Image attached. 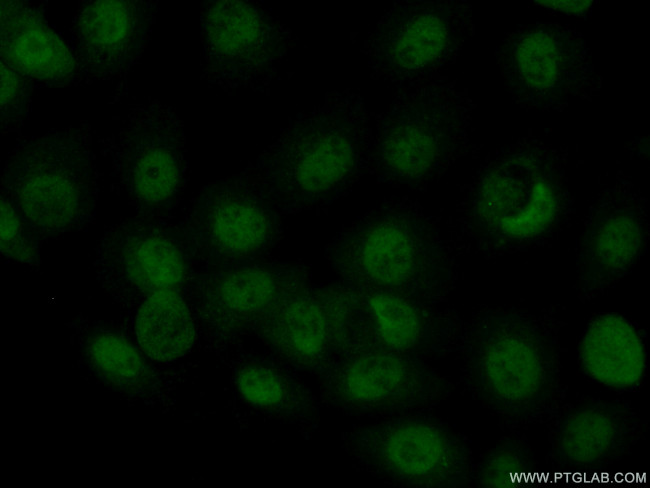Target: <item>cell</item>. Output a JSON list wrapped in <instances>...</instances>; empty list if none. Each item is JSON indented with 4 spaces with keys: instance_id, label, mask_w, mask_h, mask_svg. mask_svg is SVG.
Listing matches in <instances>:
<instances>
[{
    "instance_id": "cell-5",
    "label": "cell",
    "mask_w": 650,
    "mask_h": 488,
    "mask_svg": "<svg viewBox=\"0 0 650 488\" xmlns=\"http://www.w3.org/2000/svg\"><path fill=\"white\" fill-rule=\"evenodd\" d=\"M103 148L112 190L136 215L169 221L188 181L184 124L175 109L151 98L132 105Z\"/></svg>"
},
{
    "instance_id": "cell-3",
    "label": "cell",
    "mask_w": 650,
    "mask_h": 488,
    "mask_svg": "<svg viewBox=\"0 0 650 488\" xmlns=\"http://www.w3.org/2000/svg\"><path fill=\"white\" fill-rule=\"evenodd\" d=\"M341 281L426 303L450 291L455 270L432 228L417 213L379 208L341 230L325 249Z\"/></svg>"
},
{
    "instance_id": "cell-13",
    "label": "cell",
    "mask_w": 650,
    "mask_h": 488,
    "mask_svg": "<svg viewBox=\"0 0 650 488\" xmlns=\"http://www.w3.org/2000/svg\"><path fill=\"white\" fill-rule=\"evenodd\" d=\"M498 63L513 98L537 109H556L587 91L593 65L574 29L537 22L516 28L500 44Z\"/></svg>"
},
{
    "instance_id": "cell-22",
    "label": "cell",
    "mask_w": 650,
    "mask_h": 488,
    "mask_svg": "<svg viewBox=\"0 0 650 488\" xmlns=\"http://www.w3.org/2000/svg\"><path fill=\"white\" fill-rule=\"evenodd\" d=\"M580 359L590 377L618 389L637 387L646 366L637 329L616 314L601 315L590 323L580 346Z\"/></svg>"
},
{
    "instance_id": "cell-10",
    "label": "cell",
    "mask_w": 650,
    "mask_h": 488,
    "mask_svg": "<svg viewBox=\"0 0 650 488\" xmlns=\"http://www.w3.org/2000/svg\"><path fill=\"white\" fill-rule=\"evenodd\" d=\"M322 401L350 415L390 418L434 407L451 384L425 360L377 348L342 354L319 375Z\"/></svg>"
},
{
    "instance_id": "cell-14",
    "label": "cell",
    "mask_w": 650,
    "mask_h": 488,
    "mask_svg": "<svg viewBox=\"0 0 650 488\" xmlns=\"http://www.w3.org/2000/svg\"><path fill=\"white\" fill-rule=\"evenodd\" d=\"M253 331L282 362L319 376L350 348V286L309 284L276 303Z\"/></svg>"
},
{
    "instance_id": "cell-27",
    "label": "cell",
    "mask_w": 650,
    "mask_h": 488,
    "mask_svg": "<svg viewBox=\"0 0 650 488\" xmlns=\"http://www.w3.org/2000/svg\"><path fill=\"white\" fill-rule=\"evenodd\" d=\"M0 206L1 254L18 262L38 265L41 238L3 195H1Z\"/></svg>"
},
{
    "instance_id": "cell-2",
    "label": "cell",
    "mask_w": 650,
    "mask_h": 488,
    "mask_svg": "<svg viewBox=\"0 0 650 488\" xmlns=\"http://www.w3.org/2000/svg\"><path fill=\"white\" fill-rule=\"evenodd\" d=\"M466 391L512 429L551 421L564 396L557 342L540 318L516 310L482 311L459 332Z\"/></svg>"
},
{
    "instance_id": "cell-28",
    "label": "cell",
    "mask_w": 650,
    "mask_h": 488,
    "mask_svg": "<svg viewBox=\"0 0 650 488\" xmlns=\"http://www.w3.org/2000/svg\"><path fill=\"white\" fill-rule=\"evenodd\" d=\"M31 81L1 60V126L10 130L29 115Z\"/></svg>"
},
{
    "instance_id": "cell-9",
    "label": "cell",
    "mask_w": 650,
    "mask_h": 488,
    "mask_svg": "<svg viewBox=\"0 0 650 488\" xmlns=\"http://www.w3.org/2000/svg\"><path fill=\"white\" fill-rule=\"evenodd\" d=\"M281 215L243 170L203 186L178 227L192 260L217 267L264 258L282 237Z\"/></svg>"
},
{
    "instance_id": "cell-1",
    "label": "cell",
    "mask_w": 650,
    "mask_h": 488,
    "mask_svg": "<svg viewBox=\"0 0 650 488\" xmlns=\"http://www.w3.org/2000/svg\"><path fill=\"white\" fill-rule=\"evenodd\" d=\"M372 128L360 94H326L294 116L245 170L281 214L326 207L370 164Z\"/></svg>"
},
{
    "instance_id": "cell-23",
    "label": "cell",
    "mask_w": 650,
    "mask_h": 488,
    "mask_svg": "<svg viewBox=\"0 0 650 488\" xmlns=\"http://www.w3.org/2000/svg\"><path fill=\"white\" fill-rule=\"evenodd\" d=\"M235 383L244 401L257 410L304 429L318 421L313 394L291 371L274 361L260 357L245 360L236 370Z\"/></svg>"
},
{
    "instance_id": "cell-26",
    "label": "cell",
    "mask_w": 650,
    "mask_h": 488,
    "mask_svg": "<svg viewBox=\"0 0 650 488\" xmlns=\"http://www.w3.org/2000/svg\"><path fill=\"white\" fill-rule=\"evenodd\" d=\"M528 443L518 435L512 434L501 439L475 468L474 479L482 487H511L513 481L519 482L530 477L539 480V473L533 472L535 465Z\"/></svg>"
},
{
    "instance_id": "cell-6",
    "label": "cell",
    "mask_w": 650,
    "mask_h": 488,
    "mask_svg": "<svg viewBox=\"0 0 650 488\" xmlns=\"http://www.w3.org/2000/svg\"><path fill=\"white\" fill-rule=\"evenodd\" d=\"M469 116L465 97L449 83L404 86L372 135L370 164L377 177L402 185L429 179L453 155Z\"/></svg>"
},
{
    "instance_id": "cell-17",
    "label": "cell",
    "mask_w": 650,
    "mask_h": 488,
    "mask_svg": "<svg viewBox=\"0 0 650 488\" xmlns=\"http://www.w3.org/2000/svg\"><path fill=\"white\" fill-rule=\"evenodd\" d=\"M350 288L351 345L347 352L377 348L425 360L455 349L457 325L432 303L378 289Z\"/></svg>"
},
{
    "instance_id": "cell-16",
    "label": "cell",
    "mask_w": 650,
    "mask_h": 488,
    "mask_svg": "<svg viewBox=\"0 0 650 488\" xmlns=\"http://www.w3.org/2000/svg\"><path fill=\"white\" fill-rule=\"evenodd\" d=\"M192 258L178 226L136 215L105 229L95 247V267L120 295L179 291L190 277Z\"/></svg>"
},
{
    "instance_id": "cell-7",
    "label": "cell",
    "mask_w": 650,
    "mask_h": 488,
    "mask_svg": "<svg viewBox=\"0 0 650 488\" xmlns=\"http://www.w3.org/2000/svg\"><path fill=\"white\" fill-rule=\"evenodd\" d=\"M559 168L540 148H518L481 175L473 192L469 226L487 251L518 248L545 235L563 206Z\"/></svg>"
},
{
    "instance_id": "cell-18",
    "label": "cell",
    "mask_w": 650,
    "mask_h": 488,
    "mask_svg": "<svg viewBox=\"0 0 650 488\" xmlns=\"http://www.w3.org/2000/svg\"><path fill=\"white\" fill-rule=\"evenodd\" d=\"M158 11L157 2L97 0L80 4L71 26V51L81 79L112 80L140 60Z\"/></svg>"
},
{
    "instance_id": "cell-11",
    "label": "cell",
    "mask_w": 650,
    "mask_h": 488,
    "mask_svg": "<svg viewBox=\"0 0 650 488\" xmlns=\"http://www.w3.org/2000/svg\"><path fill=\"white\" fill-rule=\"evenodd\" d=\"M471 25L464 2H395L364 43L372 75L403 87L424 81L455 58Z\"/></svg>"
},
{
    "instance_id": "cell-25",
    "label": "cell",
    "mask_w": 650,
    "mask_h": 488,
    "mask_svg": "<svg viewBox=\"0 0 650 488\" xmlns=\"http://www.w3.org/2000/svg\"><path fill=\"white\" fill-rule=\"evenodd\" d=\"M83 349L92 369L109 385L127 392H140L151 384V371L139 351L121 334L94 328Z\"/></svg>"
},
{
    "instance_id": "cell-19",
    "label": "cell",
    "mask_w": 650,
    "mask_h": 488,
    "mask_svg": "<svg viewBox=\"0 0 650 488\" xmlns=\"http://www.w3.org/2000/svg\"><path fill=\"white\" fill-rule=\"evenodd\" d=\"M646 243V221L636 196L608 190L593 205L577 252V285L592 299L617 283L635 264Z\"/></svg>"
},
{
    "instance_id": "cell-20",
    "label": "cell",
    "mask_w": 650,
    "mask_h": 488,
    "mask_svg": "<svg viewBox=\"0 0 650 488\" xmlns=\"http://www.w3.org/2000/svg\"><path fill=\"white\" fill-rule=\"evenodd\" d=\"M644 429V421L628 402L585 401L551 420L549 459L564 472L610 463L627 454Z\"/></svg>"
},
{
    "instance_id": "cell-21",
    "label": "cell",
    "mask_w": 650,
    "mask_h": 488,
    "mask_svg": "<svg viewBox=\"0 0 650 488\" xmlns=\"http://www.w3.org/2000/svg\"><path fill=\"white\" fill-rule=\"evenodd\" d=\"M0 38L1 60L29 81L60 87L81 80L71 49L31 3L1 1Z\"/></svg>"
},
{
    "instance_id": "cell-8",
    "label": "cell",
    "mask_w": 650,
    "mask_h": 488,
    "mask_svg": "<svg viewBox=\"0 0 650 488\" xmlns=\"http://www.w3.org/2000/svg\"><path fill=\"white\" fill-rule=\"evenodd\" d=\"M345 450L364 471L401 487H465L475 468L471 452L443 422L418 414L352 428Z\"/></svg>"
},
{
    "instance_id": "cell-12",
    "label": "cell",
    "mask_w": 650,
    "mask_h": 488,
    "mask_svg": "<svg viewBox=\"0 0 650 488\" xmlns=\"http://www.w3.org/2000/svg\"><path fill=\"white\" fill-rule=\"evenodd\" d=\"M200 19L202 78L224 91L265 90L287 54L291 31L251 1H206Z\"/></svg>"
},
{
    "instance_id": "cell-4",
    "label": "cell",
    "mask_w": 650,
    "mask_h": 488,
    "mask_svg": "<svg viewBox=\"0 0 650 488\" xmlns=\"http://www.w3.org/2000/svg\"><path fill=\"white\" fill-rule=\"evenodd\" d=\"M88 124L24 139L5 161L1 195L41 240L83 230L96 216L99 171Z\"/></svg>"
},
{
    "instance_id": "cell-24",
    "label": "cell",
    "mask_w": 650,
    "mask_h": 488,
    "mask_svg": "<svg viewBox=\"0 0 650 488\" xmlns=\"http://www.w3.org/2000/svg\"><path fill=\"white\" fill-rule=\"evenodd\" d=\"M135 331L142 351L159 362L184 356L196 340L191 311L177 290L148 295L138 309Z\"/></svg>"
},
{
    "instance_id": "cell-29",
    "label": "cell",
    "mask_w": 650,
    "mask_h": 488,
    "mask_svg": "<svg viewBox=\"0 0 650 488\" xmlns=\"http://www.w3.org/2000/svg\"><path fill=\"white\" fill-rule=\"evenodd\" d=\"M539 6L551 10L560 11L570 15L587 14L591 7L592 1H535Z\"/></svg>"
},
{
    "instance_id": "cell-15",
    "label": "cell",
    "mask_w": 650,
    "mask_h": 488,
    "mask_svg": "<svg viewBox=\"0 0 650 488\" xmlns=\"http://www.w3.org/2000/svg\"><path fill=\"white\" fill-rule=\"evenodd\" d=\"M191 284L203 328L213 339L226 341L253 331L276 303L311 282L302 264L261 258L211 267Z\"/></svg>"
}]
</instances>
